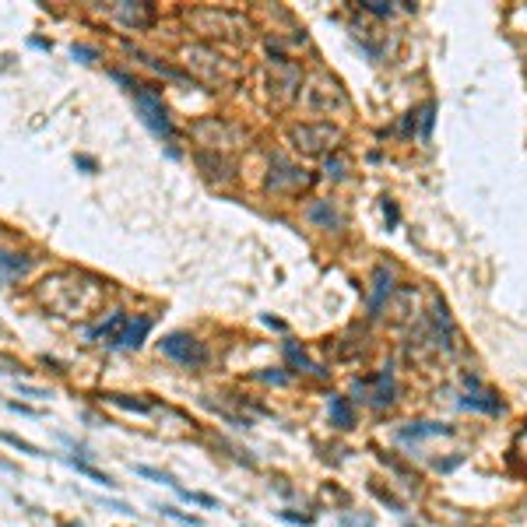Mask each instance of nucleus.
<instances>
[{
	"label": "nucleus",
	"mask_w": 527,
	"mask_h": 527,
	"mask_svg": "<svg viewBox=\"0 0 527 527\" xmlns=\"http://www.w3.org/2000/svg\"><path fill=\"white\" fill-rule=\"evenodd\" d=\"M299 102L306 105V113L313 116H334V113H345L348 110V95L341 92V85L327 74H313L302 81L299 88Z\"/></svg>",
	"instance_id": "obj_3"
},
{
	"label": "nucleus",
	"mask_w": 527,
	"mask_h": 527,
	"mask_svg": "<svg viewBox=\"0 0 527 527\" xmlns=\"http://www.w3.org/2000/svg\"><path fill=\"white\" fill-rule=\"evenodd\" d=\"M162 513H166V517H176V520H183V524H190V527H197V524H200L197 517H187V513H180V510H173V506H162Z\"/></svg>",
	"instance_id": "obj_26"
},
{
	"label": "nucleus",
	"mask_w": 527,
	"mask_h": 527,
	"mask_svg": "<svg viewBox=\"0 0 527 527\" xmlns=\"http://www.w3.org/2000/svg\"><path fill=\"white\" fill-rule=\"evenodd\" d=\"M418 116H422V137H429L433 123H436V102H426V110H422Z\"/></svg>",
	"instance_id": "obj_24"
},
{
	"label": "nucleus",
	"mask_w": 527,
	"mask_h": 527,
	"mask_svg": "<svg viewBox=\"0 0 527 527\" xmlns=\"http://www.w3.org/2000/svg\"><path fill=\"white\" fill-rule=\"evenodd\" d=\"M105 292L110 285L85 271H57L42 278V285L35 288L39 302L57 316H88L105 302Z\"/></svg>",
	"instance_id": "obj_1"
},
{
	"label": "nucleus",
	"mask_w": 527,
	"mask_h": 527,
	"mask_svg": "<svg viewBox=\"0 0 527 527\" xmlns=\"http://www.w3.org/2000/svg\"><path fill=\"white\" fill-rule=\"evenodd\" d=\"M358 8L369 11V15H377V18H390L394 15V4H387V0H362Z\"/></svg>",
	"instance_id": "obj_22"
},
{
	"label": "nucleus",
	"mask_w": 527,
	"mask_h": 527,
	"mask_svg": "<svg viewBox=\"0 0 527 527\" xmlns=\"http://www.w3.org/2000/svg\"><path fill=\"white\" fill-rule=\"evenodd\" d=\"M383 215H387L390 222H397V207H394V200H383Z\"/></svg>",
	"instance_id": "obj_30"
},
{
	"label": "nucleus",
	"mask_w": 527,
	"mask_h": 527,
	"mask_svg": "<svg viewBox=\"0 0 527 527\" xmlns=\"http://www.w3.org/2000/svg\"><path fill=\"white\" fill-rule=\"evenodd\" d=\"M327 411H331V426L338 429H352L355 426V408L345 394H331L327 397Z\"/></svg>",
	"instance_id": "obj_11"
},
{
	"label": "nucleus",
	"mask_w": 527,
	"mask_h": 527,
	"mask_svg": "<svg viewBox=\"0 0 527 527\" xmlns=\"http://www.w3.org/2000/svg\"><path fill=\"white\" fill-rule=\"evenodd\" d=\"M257 380H264V383H288V373H257Z\"/></svg>",
	"instance_id": "obj_27"
},
{
	"label": "nucleus",
	"mask_w": 527,
	"mask_h": 527,
	"mask_svg": "<svg viewBox=\"0 0 527 527\" xmlns=\"http://www.w3.org/2000/svg\"><path fill=\"white\" fill-rule=\"evenodd\" d=\"M8 408H11V411H21V415H39L35 408H28V404H18V401H8Z\"/></svg>",
	"instance_id": "obj_29"
},
{
	"label": "nucleus",
	"mask_w": 527,
	"mask_h": 527,
	"mask_svg": "<svg viewBox=\"0 0 527 527\" xmlns=\"http://www.w3.org/2000/svg\"><path fill=\"white\" fill-rule=\"evenodd\" d=\"M306 215H309V222H316L320 229H341V215L334 211L331 200H313L306 207Z\"/></svg>",
	"instance_id": "obj_14"
},
{
	"label": "nucleus",
	"mask_w": 527,
	"mask_h": 527,
	"mask_svg": "<svg viewBox=\"0 0 527 527\" xmlns=\"http://www.w3.org/2000/svg\"><path fill=\"white\" fill-rule=\"evenodd\" d=\"M394 295V271L390 268H377L373 271V292H369V313H380L387 306V299Z\"/></svg>",
	"instance_id": "obj_10"
},
{
	"label": "nucleus",
	"mask_w": 527,
	"mask_h": 527,
	"mask_svg": "<svg viewBox=\"0 0 527 527\" xmlns=\"http://www.w3.org/2000/svg\"><path fill=\"white\" fill-rule=\"evenodd\" d=\"M102 401H110V404H116V408H127V411H137V415H148V411H151L148 401H134V397H127V394H105Z\"/></svg>",
	"instance_id": "obj_19"
},
{
	"label": "nucleus",
	"mask_w": 527,
	"mask_h": 527,
	"mask_svg": "<svg viewBox=\"0 0 527 527\" xmlns=\"http://www.w3.org/2000/svg\"><path fill=\"white\" fill-rule=\"evenodd\" d=\"M67 464L78 471V474H85V478H92V482H98V485H105V489H110V485H116L113 478H110V474H102V471H95L92 464H85V460H78V457H67Z\"/></svg>",
	"instance_id": "obj_17"
},
{
	"label": "nucleus",
	"mask_w": 527,
	"mask_h": 527,
	"mask_svg": "<svg viewBox=\"0 0 527 527\" xmlns=\"http://www.w3.org/2000/svg\"><path fill=\"white\" fill-rule=\"evenodd\" d=\"M113 18H116L120 25L141 32V28H151L155 8H151V4H134V0H120V4H113Z\"/></svg>",
	"instance_id": "obj_7"
},
{
	"label": "nucleus",
	"mask_w": 527,
	"mask_h": 527,
	"mask_svg": "<svg viewBox=\"0 0 527 527\" xmlns=\"http://www.w3.org/2000/svg\"><path fill=\"white\" fill-rule=\"evenodd\" d=\"M197 166L204 169V176L211 180V183H229L236 173H232V162H229V158L225 155H218L215 158V151H197Z\"/></svg>",
	"instance_id": "obj_8"
},
{
	"label": "nucleus",
	"mask_w": 527,
	"mask_h": 527,
	"mask_svg": "<svg viewBox=\"0 0 527 527\" xmlns=\"http://www.w3.org/2000/svg\"><path fill=\"white\" fill-rule=\"evenodd\" d=\"M28 257L25 253H8V250H0V268H8L11 275H25L28 271Z\"/></svg>",
	"instance_id": "obj_18"
},
{
	"label": "nucleus",
	"mask_w": 527,
	"mask_h": 527,
	"mask_svg": "<svg viewBox=\"0 0 527 527\" xmlns=\"http://www.w3.org/2000/svg\"><path fill=\"white\" fill-rule=\"evenodd\" d=\"M285 358L292 362V365H299V369H306V373H316V377H327V369H320L316 362H309V355L295 345V341H285Z\"/></svg>",
	"instance_id": "obj_15"
},
{
	"label": "nucleus",
	"mask_w": 527,
	"mask_h": 527,
	"mask_svg": "<svg viewBox=\"0 0 527 527\" xmlns=\"http://www.w3.org/2000/svg\"><path fill=\"white\" fill-rule=\"evenodd\" d=\"M460 404H464V408H474V411H489V415L503 411V401H496L492 394H467Z\"/></svg>",
	"instance_id": "obj_16"
},
{
	"label": "nucleus",
	"mask_w": 527,
	"mask_h": 527,
	"mask_svg": "<svg viewBox=\"0 0 527 527\" xmlns=\"http://www.w3.org/2000/svg\"><path fill=\"white\" fill-rule=\"evenodd\" d=\"M158 348H162V355H169L173 362H180V365H187V369H200V365H207V358H211V352L204 348V341H197L193 334H183V331L166 334L162 341H158Z\"/></svg>",
	"instance_id": "obj_5"
},
{
	"label": "nucleus",
	"mask_w": 527,
	"mask_h": 527,
	"mask_svg": "<svg viewBox=\"0 0 527 527\" xmlns=\"http://www.w3.org/2000/svg\"><path fill=\"white\" fill-rule=\"evenodd\" d=\"M309 187V173L285 162V158H275L271 162V176H268V190L271 193H282V197H295L299 190Z\"/></svg>",
	"instance_id": "obj_6"
},
{
	"label": "nucleus",
	"mask_w": 527,
	"mask_h": 527,
	"mask_svg": "<svg viewBox=\"0 0 527 527\" xmlns=\"http://www.w3.org/2000/svg\"><path fill=\"white\" fill-rule=\"evenodd\" d=\"M134 471L141 474V478H155L158 485H169V489H180V485L173 482V474H166V471H155V467H148V464H137Z\"/></svg>",
	"instance_id": "obj_20"
},
{
	"label": "nucleus",
	"mask_w": 527,
	"mask_h": 527,
	"mask_svg": "<svg viewBox=\"0 0 527 527\" xmlns=\"http://www.w3.org/2000/svg\"><path fill=\"white\" fill-rule=\"evenodd\" d=\"M151 316H134V320L123 327V334H120V341H116V348H141L144 345V338H148V331H151Z\"/></svg>",
	"instance_id": "obj_12"
},
{
	"label": "nucleus",
	"mask_w": 527,
	"mask_h": 527,
	"mask_svg": "<svg viewBox=\"0 0 527 527\" xmlns=\"http://www.w3.org/2000/svg\"><path fill=\"white\" fill-rule=\"evenodd\" d=\"M404 443L411 440H426V436H450V426H443V422H408V426L397 433Z\"/></svg>",
	"instance_id": "obj_13"
},
{
	"label": "nucleus",
	"mask_w": 527,
	"mask_h": 527,
	"mask_svg": "<svg viewBox=\"0 0 527 527\" xmlns=\"http://www.w3.org/2000/svg\"><path fill=\"white\" fill-rule=\"evenodd\" d=\"M74 162H78L85 173H95V169H98V162H95V158H88V155H74Z\"/></svg>",
	"instance_id": "obj_28"
},
{
	"label": "nucleus",
	"mask_w": 527,
	"mask_h": 527,
	"mask_svg": "<svg viewBox=\"0 0 527 527\" xmlns=\"http://www.w3.org/2000/svg\"><path fill=\"white\" fill-rule=\"evenodd\" d=\"M341 127L331 120H306V123H292L288 127V144L302 155H327L341 144Z\"/></svg>",
	"instance_id": "obj_4"
},
{
	"label": "nucleus",
	"mask_w": 527,
	"mask_h": 527,
	"mask_svg": "<svg viewBox=\"0 0 527 527\" xmlns=\"http://www.w3.org/2000/svg\"><path fill=\"white\" fill-rule=\"evenodd\" d=\"M130 324V316L127 313H110V320H102L98 327H92L88 331V338L92 341H98V345H110V348H116V341H120V334H123V327Z\"/></svg>",
	"instance_id": "obj_9"
},
{
	"label": "nucleus",
	"mask_w": 527,
	"mask_h": 527,
	"mask_svg": "<svg viewBox=\"0 0 527 527\" xmlns=\"http://www.w3.org/2000/svg\"><path fill=\"white\" fill-rule=\"evenodd\" d=\"M110 74H113V81L127 85V92H130V98H134V105H137L144 127H148L151 134H158V137L173 141V137H176V127H173V116H169V110H166L162 95H158L151 85H144V81H137V78H130V74H123V71H110Z\"/></svg>",
	"instance_id": "obj_2"
},
{
	"label": "nucleus",
	"mask_w": 527,
	"mask_h": 527,
	"mask_svg": "<svg viewBox=\"0 0 527 527\" xmlns=\"http://www.w3.org/2000/svg\"><path fill=\"white\" fill-rule=\"evenodd\" d=\"M0 443H8V447H15V450H21V453H32V457H46L39 447H32V443H25L21 436H11V433H0Z\"/></svg>",
	"instance_id": "obj_21"
},
{
	"label": "nucleus",
	"mask_w": 527,
	"mask_h": 527,
	"mask_svg": "<svg viewBox=\"0 0 527 527\" xmlns=\"http://www.w3.org/2000/svg\"><path fill=\"white\" fill-rule=\"evenodd\" d=\"M324 176H327V180H341V176H345V162H341V158H327Z\"/></svg>",
	"instance_id": "obj_25"
},
{
	"label": "nucleus",
	"mask_w": 527,
	"mask_h": 527,
	"mask_svg": "<svg viewBox=\"0 0 527 527\" xmlns=\"http://www.w3.org/2000/svg\"><path fill=\"white\" fill-rule=\"evenodd\" d=\"M71 57L81 60V64H95V60H98V49H95V46H85V42H74V46H71Z\"/></svg>",
	"instance_id": "obj_23"
}]
</instances>
